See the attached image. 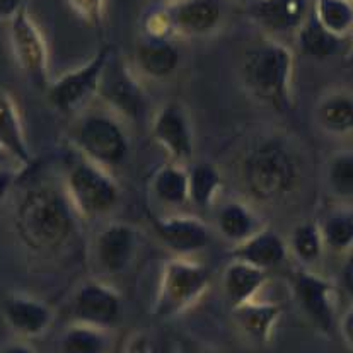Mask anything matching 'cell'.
Segmentation results:
<instances>
[{
    "label": "cell",
    "mask_w": 353,
    "mask_h": 353,
    "mask_svg": "<svg viewBox=\"0 0 353 353\" xmlns=\"http://www.w3.org/2000/svg\"><path fill=\"white\" fill-rule=\"evenodd\" d=\"M243 81L258 101L276 111L292 106L294 57L282 43L266 39L253 46L243 62Z\"/></svg>",
    "instance_id": "2"
},
{
    "label": "cell",
    "mask_w": 353,
    "mask_h": 353,
    "mask_svg": "<svg viewBox=\"0 0 353 353\" xmlns=\"http://www.w3.org/2000/svg\"><path fill=\"white\" fill-rule=\"evenodd\" d=\"M319 227L324 246L330 250L345 251L353 244V217L350 215L333 214Z\"/></svg>",
    "instance_id": "31"
},
{
    "label": "cell",
    "mask_w": 353,
    "mask_h": 353,
    "mask_svg": "<svg viewBox=\"0 0 353 353\" xmlns=\"http://www.w3.org/2000/svg\"><path fill=\"white\" fill-rule=\"evenodd\" d=\"M26 7V0H0V21H12Z\"/></svg>",
    "instance_id": "36"
},
{
    "label": "cell",
    "mask_w": 353,
    "mask_h": 353,
    "mask_svg": "<svg viewBox=\"0 0 353 353\" xmlns=\"http://www.w3.org/2000/svg\"><path fill=\"white\" fill-rule=\"evenodd\" d=\"M292 287L299 305L323 333H331L334 326V289L330 282L307 270H299L292 276Z\"/></svg>",
    "instance_id": "10"
},
{
    "label": "cell",
    "mask_w": 353,
    "mask_h": 353,
    "mask_svg": "<svg viewBox=\"0 0 353 353\" xmlns=\"http://www.w3.org/2000/svg\"><path fill=\"white\" fill-rule=\"evenodd\" d=\"M111 55L113 48L110 45L103 46L89 62L53 81L46 89L50 104L63 114H72L84 108L99 92L101 79Z\"/></svg>",
    "instance_id": "6"
},
{
    "label": "cell",
    "mask_w": 353,
    "mask_h": 353,
    "mask_svg": "<svg viewBox=\"0 0 353 353\" xmlns=\"http://www.w3.org/2000/svg\"><path fill=\"white\" fill-rule=\"evenodd\" d=\"M137 232L128 224H111L96 237V261L104 273L125 272L137 253Z\"/></svg>",
    "instance_id": "14"
},
{
    "label": "cell",
    "mask_w": 353,
    "mask_h": 353,
    "mask_svg": "<svg viewBox=\"0 0 353 353\" xmlns=\"http://www.w3.org/2000/svg\"><path fill=\"white\" fill-rule=\"evenodd\" d=\"M0 147L9 152L21 168L32 164V154L19 111L12 96L3 89H0Z\"/></svg>",
    "instance_id": "20"
},
{
    "label": "cell",
    "mask_w": 353,
    "mask_h": 353,
    "mask_svg": "<svg viewBox=\"0 0 353 353\" xmlns=\"http://www.w3.org/2000/svg\"><path fill=\"white\" fill-rule=\"evenodd\" d=\"M0 353H38V352H36L30 343H26V341L14 340L3 345V347L0 348Z\"/></svg>",
    "instance_id": "39"
},
{
    "label": "cell",
    "mask_w": 353,
    "mask_h": 353,
    "mask_svg": "<svg viewBox=\"0 0 353 353\" xmlns=\"http://www.w3.org/2000/svg\"><path fill=\"white\" fill-rule=\"evenodd\" d=\"M210 275L200 263L185 258L171 259L162 270L157 297L154 302V316L172 318L193 305L207 290Z\"/></svg>",
    "instance_id": "4"
},
{
    "label": "cell",
    "mask_w": 353,
    "mask_h": 353,
    "mask_svg": "<svg viewBox=\"0 0 353 353\" xmlns=\"http://www.w3.org/2000/svg\"><path fill=\"white\" fill-rule=\"evenodd\" d=\"M341 280H343L345 290L353 297V254L348 258V261L345 263L343 272H341Z\"/></svg>",
    "instance_id": "40"
},
{
    "label": "cell",
    "mask_w": 353,
    "mask_h": 353,
    "mask_svg": "<svg viewBox=\"0 0 353 353\" xmlns=\"http://www.w3.org/2000/svg\"><path fill=\"white\" fill-rule=\"evenodd\" d=\"M190 353H207V352H200V350H194V352H190Z\"/></svg>",
    "instance_id": "44"
},
{
    "label": "cell",
    "mask_w": 353,
    "mask_h": 353,
    "mask_svg": "<svg viewBox=\"0 0 353 353\" xmlns=\"http://www.w3.org/2000/svg\"><path fill=\"white\" fill-rule=\"evenodd\" d=\"M3 319L21 338H38L48 331L53 312L45 302L28 295H10L2 305Z\"/></svg>",
    "instance_id": "16"
},
{
    "label": "cell",
    "mask_w": 353,
    "mask_h": 353,
    "mask_svg": "<svg viewBox=\"0 0 353 353\" xmlns=\"http://www.w3.org/2000/svg\"><path fill=\"white\" fill-rule=\"evenodd\" d=\"M17 168H21V165L14 161V157L10 156L9 152H6V150L0 147V169H17Z\"/></svg>",
    "instance_id": "41"
},
{
    "label": "cell",
    "mask_w": 353,
    "mask_h": 353,
    "mask_svg": "<svg viewBox=\"0 0 353 353\" xmlns=\"http://www.w3.org/2000/svg\"><path fill=\"white\" fill-rule=\"evenodd\" d=\"M143 34L152 38H169L172 34L171 21L164 6H157L152 12H149L143 21Z\"/></svg>",
    "instance_id": "33"
},
{
    "label": "cell",
    "mask_w": 353,
    "mask_h": 353,
    "mask_svg": "<svg viewBox=\"0 0 353 353\" xmlns=\"http://www.w3.org/2000/svg\"><path fill=\"white\" fill-rule=\"evenodd\" d=\"M319 125L331 133H348L353 130V99L345 94H331L318 106Z\"/></svg>",
    "instance_id": "28"
},
{
    "label": "cell",
    "mask_w": 353,
    "mask_h": 353,
    "mask_svg": "<svg viewBox=\"0 0 353 353\" xmlns=\"http://www.w3.org/2000/svg\"><path fill=\"white\" fill-rule=\"evenodd\" d=\"M150 2L154 3V6H165V3H169V2H172V0H150Z\"/></svg>",
    "instance_id": "42"
},
{
    "label": "cell",
    "mask_w": 353,
    "mask_h": 353,
    "mask_svg": "<svg viewBox=\"0 0 353 353\" xmlns=\"http://www.w3.org/2000/svg\"><path fill=\"white\" fill-rule=\"evenodd\" d=\"M312 14L316 19L340 38L353 31V0H316Z\"/></svg>",
    "instance_id": "29"
},
{
    "label": "cell",
    "mask_w": 353,
    "mask_h": 353,
    "mask_svg": "<svg viewBox=\"0 0 353 353\" xmlns=\"http://www.w3.org/2000/svg\"><path fill=\"white\" fill-rule=\"evenodd\" d=\"M190 201L198 208H208L222 188V176L210 162H198L188 169Z\"/></svg>",
    "instance_id": "27"
},
{
    "label": "cell",
    "mask_w": 353,
    "mask_h": 353,
    "mask_svg": "<svg viewBox=\"0 0 353 353\" xmlns=\"http://www.w3.org/2000/svg\"><path fill=\"white\" fill-rule=\"evenodd\" d=\"M152 135L174 162L188 161L193 156V132L185 108L169 103L157 113Z\"/></svg>",
    "instance_id": "13"
},
{
    "label": "cell",
    "mask_w": 353,
    "mask_h": 353,
    "mask_svg": "<svg viewBox=\"0 0 353 353\" xmlns=\"http://www.w3.org/2000/svg\"><path fill=\"white\" fill-rule=\"evenodd\" d=\"M181 53L169 38L145 36L137 45V63L140 70L152 79L171 77L179 67Z\"/></svg>",
    "instance_id": "21"
},
{
    "label": "cell",
    "mask_w": 353,
    "mask_h": 353,
    "mask_svg": "<svg viewBox=\"0 0 353 353\" xmlns=\"http://www.w3.org/2000/svg\"><path fill=\"white\" fill-rule=\"evenodd\" d=\"M323 236L321 227L314 222H304V224L295 227L292 232V251L297 259L304 265L318 261L323 251Z\"/></svg>",
    "instance_id": "30"
},
{
    "label": "cell",
    "mask_w": 353,
    "mask_h": 353,
    "mask_svg": "<svg viewBox=\"0 0 353 353\" xmlns=\"http://www.w3.org/2000/svg\"><path fill=\"white\" fill-rule=\"evenodd\" d=\"M164 7L172 32L190 38L212 34L224 19L222 0H172Z\"/></svg>",
    "instance_id": "12"
},
{
    "label": "cell",
    "mask_w": 353,
    "mask_h": 353,
    "mask_svg": "<svg viewBox=\"0 0 353 353\" xmlns=\"http://www.w3.org/2000/svg\"><path fill=\"white\" fill-rule=\"evenodd\" d=\"M72 311L75 323L110 331L120 324L123 305L120 295L111 287L99 282H88L75 294Z\"/></svg>",
    "instance_id": "11"
},
{
    "label": "cell",
    "mask_w": 353,
    "mask_h": 353,
    "mask_svg": "<svg viewBox=\"0 0 353 353\" xmlns=\"http://www.w3.org/2000/svg\"><path fill=\"white\" fill-rule=\"evenodd\" d=\"M232 258L268 272L285 261L287 244L275 230L259 229L250 239L234 246Z\"/></svg>",
    "instance_id": "19"
},
{
    "label": "cell",
    "mask_w": 353,
    "mask_h": 353,
    "mask_svg": "<svg viewBox=\"0 0 353 353\" xmlns=\"http://www.w3.org/2000/svg\"><path fill=\"white\" fill-rule=\"evenodd\" d=\"M236 2H241V3H246L248 0H236Z\"/></svg>",
    "instance_id": "43"
},
{
    "label": "cell",
    "mask_w": 353,
    "mask_h": 353,
    "mask_svg": "<svg viewBox=\"0 0 353 353\" xmlns=\"http://www.w3.org/2000/svg\"><path fill=\"white\" fill-rule=\"evenodd\" d=\"M111 340L106 330L74 323L63 331L59 341L60 353H110Z\"/></svg>",
    "instance_id": "25"
},
{
    "label": "cell",
    "mask_w": 353,
    "mask_h": 353,
    "mask_svg": "<svg viewBox=\"0 0 353 353\" xmlns=\"http://www.w3.org/2000/svg\"><path fill=\"white\" fill-rule=\"evenodd\" d=\"M70 9L91 26H99L104 17L106 0H67Z\"/></svg>",
    "instance_id": "34"
},
{
    "label": "cell",
    "mask_w": 353,
    "mask_h": 353,
    "mask_svg": "<svg viewBox=\"0 0 353 353\" xmlns=\"http://www.w3.org/2000/svg\"><path fill=\"white\" fill-rule=\"evenodd\" d=\"M97 94L103 97L104 103L110 104L118 114L133 121L140 120L142 113H145V96H143L142 89L130 74L123 60L114 57V53L104 68Z\"/></svg>",
    "instance_id": "9"
},
{
    "label": "cell",
    "mask_w": 353,
    "mask_h": 353,
    "mask_svg": "<svg viewBox=\"0 0 353 353\" xmlns=\"http://www.w3.org/2000/svg\"><path fill=\"white\" fill-rule=\"evenodd\" d=\"M250 12L263 30L273 34L297 32L311 14L307 0H253Z\"/></svg>",
    "instance_id": "17"
},
{
    "label": "cell",
    "mask_w": 353,
    "mask_h": 353,
    "mask_svg": "<svg viewBox=\"0 0 353 353\" xmlns=\"http://www.w3.org/2000/svg\"><path fill=\"white\" fill-rule=\"evenodd\" d=\"M75 143L85 159L101 168H114L127 159L130 142L120 121L106 114H89L75 128Z\"/></svg>",
    "instance_id": "7"
},
{
    "label": "cell",
    "mask_w": 353,
    "mask_h": 353,
    "mask_svg": "<svg viewBox=\"0 0 353 353\" xmlns=\"http://www.w3.org/2000/svg\"><path fill=\"white\" fill-rule=\"evenodd\" d=\"M154 193L157 200L169 207H183L190 201L188 171L183 169L178 162L162 165L156 172L152 181Z\"/></svg>",
    "instance_id": "24"
},
{
    "label": "cell",
    "mask_w": 353,
    "mask_h": 353,
    "mask_svg": "<svg viewBox=\"0 0 353 353\" xmlns=\"http://www.w3.org/2000/svg\"><path fill=\"white\" fill-rule=\"evenodd\" d=\"M243 178L256 200L276 203L295 192L301 183V165L285 143L266 140L244 159Z\"/></svg>",
    "instance_id": "3"
},
{
    "label": "cell",
    "mask_w": 353,
    "mask_h": 353,
    "mask_svg": "<svg viewBox=\"0 0 353 353\" xmlns=\"http://www.w3.org/2000/svg\"><path fill=\"white\" fill-rule=\"evenodd\" d=\"M295 43H297L299 52L304 57L324 60L338 55L343 50L345 38H340V36L327 31L311 12L301 26V30L295 32Z\"/></svg>",
    "instance_id": "23"
},
{
    "label": "cell",
    "mask_w": 353,
    "mask_h": 353,
    "mask_svg": "<svg viewBox=\"0 0 353 353\" xmlns=\"http://www.w3.org/2000/svg\"><path fill=\"white\" fill-rule=\"evenodd\" d=\"M266 280H268L266 270L234 259L224 273V294L230 309L254 301Z\"/></svg>",
    "instance_id": "22"
},
{
    "label": "cell",
    "mask_w": 353,
    "mask_h": 353,
    "mask_svg": "<svg viewBox=\"0 0 353 353\" xmlns=\"http://www.w3.org/2000/svg\"><path fill=\"white\" fill-rule=\"evenodd\" d=\"M340 333H341V338L345 340V343H347L353 350V309L341 318Z\"/></svg>",
    "instance_id": "38"
},
{
    "label": "cell",
    "mask_w": 353,
    "mask_h": 353,
    "mask_svg": "<svg viewBox=\"0 0 353 353\" xmlns=\"http://www.w3.org/2000/svg\"><path fill=\"white\" fill-rule=\"evenodd\" d=\"M217 227L225 239L239 244L258 232V221L253 212L241 201H229L217 212Z\"/></svg>",
    "instance_id": "26"
},
{
    "label": "cell",
    "mask_w": 353,
    "mask_h": 353,
    "mask_svg": "<svg viewBox=\"0 0 353 353\" xmlns=\"http://www.w3.org/2000/svg\"><path fill=\"white\" fill-rule=\"evenodd\" d=\"M74 210L68 196L52 186L28 190L14 214L17 236L34 253H53L74 234Z\"/></svg>",
    "instance_id": "1"
},
{
    "label": "cell",
    "mask_w": 353,
    "mask_h": 353,
    "mask_svg": "<svg viewBox=\"0 0 353 353\" xmlns=\"http://www.w3.org/2000/svg\"><path fill=\"white\" fill-rule=\"evenodd\" d=\"M251 2H253V0H251Z\"/></svg>",
    "instance_id": "45"
},
{
    "label": "cell",
    "mask_w": 353,
    "mask_h": 353,
    "mask_svg": "<svg viewBox=\"0 0 353 353\" xmlns=\"http://www.w3.org/2000/svg\"><path fill=\"white\" fill-rule=\"evenodd\" d=\"M327 181L338 196H353V154H338L327 169Z\"/></svg>",
    "instance_id": "32"
},
{
    "label": "cell",
    "mask_w": 353,
    "mask_h": 353,
    "mask_svg": "<svg viewBox=\"0 0 353 353\" xmlns=\"http://www.w3.org/2000/svg\"><path fill=\"white\" fill-rule=\"evenodd\" d=\"M123 353H154L152 341H150V338L147 334H135V336H132L127 341Z\"/></svg>",
    "instance_id": "35"
},
{
    "label": "cell",
    "mask_w": 353,
    "mask_h": 353,
    "mask_svg": "<svg viewBox=\"0 0 353 353\" xmlns=\"http://www.w3.org/2000/svg\"><path fill=\"white\" fill-rule=\"evenodd\" d=\"M67 196L75 212L85 217H99L113 210L120 192L104 168L84 159L68 169Z\"/></svg>",
    "instance_id": "5"
},
{
    "label": "cell",
    "mask_w": 353,
    "mask_h": 353,
    "mask_svg": "<svg viewBox=\"0 0 353 353\" xmlns=\"http://www.w3.org/2000/svg\"><path fill=\"white\" fill-rule=\"evenodd\" d=\"M157 236L169 250L181 254L196 253L210 244V232L205 222L190 215H171L154 221Z\"/></svg>",
    "instance_id": "15"
},
{
    "label": "cell",
    "mask_w": 353,
    "mask_h": 353,
    "mask_svg": "<svg viewBox=\"0 0 353 353\" xmlns=\"http://www.w3.org/2000/svg\"><path fill=\"white\" fill-rule=\"evenodd\" d=\"M17 169H0V205L16 183Z\"/></svg>",
    "instance_id": "37"
},
{
    "label": "cell",
    "mask_w": 353,
    "mask_h": 353,
    "mask_svg": "<svg viewBox=\"0 0 353 353\" xmlns=\"http://www.w3.org/2000/svg\"><path fill=\"white\" fill-rule=\"evenodd\" d=\"M9 39L14 59L24 75L36 88L48 89V48L26 7L9 21Z\"/></svg>",
    "instance_id": "8"
},
{
    "label": "cell",
    "mask_w": 353,
    "mask_h": 353,
    "mask_svg": "<svg viewBox=\"0 0 353 353\" xmlns=\"http://www.w3.org/2000/svg\"><path fill=\"white\" fill-rule=\"evenodd\" d=\"M239 330L256 345H268L282 318V305L275 302H258L256 299L232 309Z\"/></svg>",
    "instance_id": "18"
}]
</instances>
